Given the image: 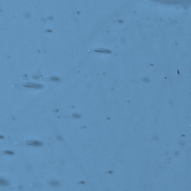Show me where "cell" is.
Returning <instances> with one entry per match:
<instances>
[{
  "instance_id": "6da1fadb",
  "label": "cell",
  "mask_w": 191,
  "mask_h": 191,
  "mask_svg": "<svg viewBox=\"0 0 191 191\" xmlns=\"http://www.w3.org/2000/svg\"><path fill=\"white\" fill-rule=\"evenodd\" d=\"M24 87H27V88H31V89H41L42 85L38 84H33V83H28L24 85Z\"/></svg>"
},
{
  "instance_id": "7a4b0ae2",
  "label": "cell",
  "mask_w": 191,
  "mask_h": 191,
  "mask_svg": "<svg viewBox=\"0 0 191 191\" xmlns=\"http://www.w3.org/2000/svg\"><path fill=\"white\" fill-rule=\"evenodd\" d=\"M27 144L28 145H30V146H33V147H41L43 145V143L38 141H29Z\"/></svg>"
},
{
  "instance_id": "3957f363",
  "label": "cell",
  "mask_w": 191,
  "mask_h": 191,
  "mask_svg": "<svg viewBox=\"0 0 191 191\" xmlns=\"http://www.w3.org/2000/svg\"><path fill=\"white\" fill-rule=\"evenodd\" d=\"M50 185L54 186V187H58L59 185V182L58 181H56V180H52L50 182Z\"/></svg>"
},
{
  "instance_id": "277c9868",
  "label": "cell",
  "mask_w": 191,
  "mask_h": 191,
  "mask_svg": "<svg viewBox=\"0 0 191 191\" xmlns=\"http://www.w3.org/2000/svg\"><path fill=\"white\" fill-rule=\"evenodd\" d=\"M8 184V182L6 181V180H4V179H1V185L3 186H6Z\"/></svg>"
},
{
  "instance_id": "5b68a950",
  "label": "cell",
  "mask_w": 191,
  "mask_h": 191,
  "mask_svg": "<svg viewBox=\"0 0 191 191\" xmlns=\"http://www.w3.org/2000/svg\"><path fill=\"white\" fill-rule=\"evenodd\" d=\"M50 80L54 81V82H58V81H59V78H56V77H52V78H50Z\"/></svg>"
},
{
  "instance_id": "8992f818",
  "label": "cell",
  "mask_w": 191,
  "mask_h": 191,
  "mask_svg": "<svg viewBox=\"0 0 191 191\" xmlns=\"http://www.w3.org/2000/svg\"><path fill=\"white\" fill-rule=\"evenodd\" d=\"M5 154H8V155H13V152L11 151H5Z\"/></svg>"
},
{
  "instance_id": "52a82bcc",
  "label": "cell",
  "mask_w": 191,
  "mask_h": 191,
  "mask_svg": "<svg viewBox=\"0 0 191 191\" xmlns=\"http://www.w3.org/2000/svg\"><path fill=\"white\" fill-rule=\"evenodd\" d=\"M73 117H75V118H79L80 117V115L79 114H77V113H75L73 115Z\"/></svg>"
}]
</instances>
